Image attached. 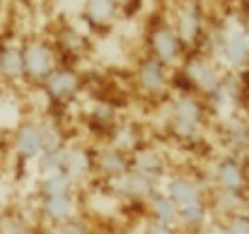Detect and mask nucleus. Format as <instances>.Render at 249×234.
<instances>
[]
</instances>
